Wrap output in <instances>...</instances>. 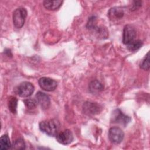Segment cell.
<instances>
[{"instance_id":"obj_12","label":"cell","mask_w":150,"mask_h":150,"mask_svg":"<svg viewBox=\"0 0 150 150\" xmlns=\"http://www.w3.org/2000/svg\"><path fill=\"white\" fill-rule=\"evenodd\" d=\"M103 85L97 80H93L88 85V90L93 94H97L103 91Z\"/></svg>"},{"instance_id":"obj_4","label":"cell","mask_w":150,"mask_h":150,"mask_svg":"<svg viewBox=\"0 0 150 150\" xmlns=\"http://www.w3.org/2000/svg\"><path fill=\"white\" fill-rule=\"evenodd\" d=\"M131 120V118L125 115L120 109H116L112 112L111 116V122L112 123H116L125 126Z\"/></svg>"},{"instance_id":"obj_15","label":"cell","mask_w":150,"mask_h":150,"mask_svg":"<svg viewBox=\"0 0 150 150\" xmlns=\"http://www.w3.org/2000/svg\"><path fill=\"white\" fill-rule=\"evenodd\" d=\"M17 103H18V100L15 97L11 96L8 99L9 110L13 114H15L16 112Z\"/></svg>"},{"instance_id":"obj_3","label":"cell","mask_w":150,"mask_h":150,"mask_svg":"<svg viewBox=\"0 0 150 150\" xmlns=\"http://www.w3.org/2000/svg\"><path fill=\"white\" fill-rule=\"evenodd\" d=\"M137 36V32L135 28L131 25H127L124 26L122 33V42L125 45H128L133 42Z\"/></svg>"},{"instance_id":"obj_8","label":"cell","mask_w":150,"mask_h":150,"mask_svg":"<svg viewBox=\"0 0 150 150\" xmlns=\"http://www.w3.org/2000/svg\"><path fill=\"white\" fill-rule=\"evenodd\" d=\"M101 111V107L96 103L86 102L83 106V112L87 115L98 114Z\"/></svg>"},{"instance_id":"obj_20","label":"cell","mask_w":150,"mask_h":150,"mask_svg":"<svg viewBox=\"0 0 150 150\" xmlns=\"http://www.w3.org/2000/svg\"><path fill=\"white\" fill-rule=\"evenodd\" d=\"M97 26V19L96 17L94 16H91L90 18H88V22L87 23L86 27L87 29L93 30Z\"/></svg>"},{"instance_id":"obj_5","label":"cell","mask_w":150,"mask_h":150,"mask_svg":"<svg viewBox=\"0 0 150 150\" xmlns=\"http://www.w3.org/2000/svg\"><path fill=\"white\" fill-rule=\"evenodd\" d=\"M124 134L118 127H111L108 131V138L114 144H120L124 138Z\"/></svg>"},{"instance_id":"obj_6","label":"cell","mask_w":150,"mask_h":150,"mask_svg":"<svg viewBox=\"0 0 150 150\" xmlns=\"http://www.w3.org/2000/svg\"><path fill=\"white\" fill-rule=\"evenodd\" d=\"M34 91L33 85L28 81L21 83L17 88L18 95L22 97H28L30 96Z\"/></svg>"},{"instance_id":"obj_14","label":"cell","mask_w":150,"mask_h":150,"mask_svg":"<svg viewBox=\"0 0 150 150\" xmlns=\"http://www.w3.org/2000/svg\"><path fill=\"white\" fill-rule=\"evenodd\" d=\"M10 139L8 135H3L0 138V149L2 150L8 149L11 147Z\"/></svg>"},{"instance_id":"obj_16","label":"cell","mask_w":150,"mask_h":150,"mask_svg":"<svg viewBox=\"0 0 150 150\" xmlns=\"http://www.w3.org/2000/svg\"><path fill=\"white\" fill-rule=\"evenodd\" d=\"M93 30L95 31V33L98 37L106 38L108 36V30L105 28L103 26H96L94 29H93Z\"/></svg>"},{"instance_id":"obj_13","label":"cell","mask_w":150,"mask_h":150,"mask_svg":"<svg viewBox=\"0 0 150 150\" xmlns=\"http://www.w3.org/2000/svg\"><path fill=\"white\" fill-rule=\"evenodd\" d=\"M63 3L62 1H44L43 4L44 7L48 10H56L59 9Z\"/></svg>"},{"instance_id":"obj_1","label":"cell","mask_w":150,"mask_h":150,"mask_svg":"<svg viewBox=\"0 0 150 150\" xmlns=\"http://www.w3.org/2000/svg\"><path fill=\"white\" fill-rule=\"evenodd\" d=\"M60 122L56 119H52L42 121L39 123V129L46 134L56 137L59 132Z\"/></svg>"},{"instance_id":"obj_17","label":"cell","mask_w":150,"mask_h":150,"mask_svg":"<svg viewBox=\"0 0 150 150\" xmlns=\"http://www.w3.org/2000/svg\"><path fill=\"white\" fill-rule=\"evenodd\" d=\"M143 43L140 40H134L133 42H131L128 45H127V48L130 51H135L139 49Z\"/></svg>"},{"instance_id":"obj_22","label":"cell","mask_w":150,"mask_h":150,"mask_svg":"<svg viewBox=\"0 0 150 150\" xmlns=\"http://www.w3.org/2000/svg\"><path fill=\"white\" fill-rule=\"evenodd\" d=\"M141 1H134L132 4V7L131 8L132 11H135L137 8H139L141 6Z\"/></svg>"},{"instance_id":"obj_18","label":"cell","mask_w":150,"mask_h":150,"mask_svg":"<svg viewBox=\"0 0 150 150\" xmlns=\"http://www.w3.org/2000/svg\"><path fill=\"white\" fill-rule=\"evenodd\" d=\"M25 148V144L23 139L22 138L17 139L12 145V149H23Z\"/></svg>"},{"instance_id":"obj_9","label":"cell","mask_w":150,"mask_h":150,"mask_svg":"<svg viewBox=\"0 0 150 150\" xmlns=\"http://www.w3.org/2000/svg\"><path fill=\"white\" fill-rule=\"evenodd\" d=\"M56 137L57 141L63 145H68L70 144L73 139V134L69 129H66L59 132Z\"/></svg>"},{"instance_id":"obj_10","label":"cell","mask_w":150,"mask_h":150,"mask_svg":"<svg viewBox=\"0 0 150 150\" xmlns=\"http://www.w3.org/2000/svg\"><path fill=\"white\" fill-rule=\"evenodd\" d=\"M35 100L43 110L47 109L50 105L49 97L42 91H38L35 96Z\"/></svg>"},{"instance_id":"obj_19","label":"cell","mask_w":150,"mask_h":150,"mask_svg":"<svg viewBox=\"0 0 150 150\" xmlns=\"http://www.w3.org/2000/svg\"><path fill=\"white\" fill-rule=\"evenodd\" d=\"M140 68L145 70H149V53L146 54L144 59L142 60L141 63H140Z\"/></svg>"},{"instance_id":"obj_7","label":"cell","mask_w":150,"mask_h":150,"mask_svg":"<svg viewBox=\"0 0 150 150\" xmlns=\"http://www.w3.org/2000/svg\"><path fill=\"white\" fill-rule=\"evenodd\" d=\"M38 83L40 88L46 91H54L57 86V83L54 80L46 77L40 78Z\"/></svg>"},{"instance_id":"obj_11","label":"cell","mask_w":150,"mask_h":150,"mask_svg":"<svg viewBox=\"0 0 150 150\" xmlns=\"http://www.w3.org/2000/svg\"><path fill=\"white\" fill-rule=\"evenodd\" d=\"M124 15V10L120 7H114L111 8L108 13L109 18L112 20H118L121 19Z\"/></svg>"},{"instance_id":"obj_2","label":"cell","mask_w":150,"mask_h":150,"mask_svg":"<svg viewBox=\"0 0 150 150\" xmlns=\"http://www.w3.org/2000/svg\"><path fill=\"white\" fill-rule=\"evenodd\" d=\"M27 16V11L24 8L16 9L13 12V23L16 28H22L25 23Z\"/></svg>"},{"instance_id":"obj_21","label":"cell","mask_w":150,"mask_h":150,"mask_svg":"<svg viewBox=\"0 0 150 150\" xmlns=\"http://www.w3.org/2000/svg\"><path fill=\"white\" fill-rule=\"evenodd\" d=\"M23 103H24L25 106L29 109H33V108H35L36 106V104L38 103L36 100L31 99V98L24 100Z\"/></svg>"}]
</instances>
